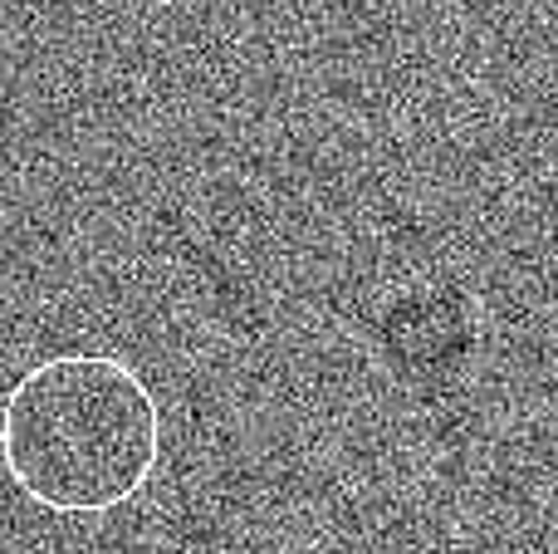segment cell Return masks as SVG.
Returning a JSON list of instances; mask_svg holds the SVG:
<instances>
[{"mask_svg":"<svg viewBox=\"0 0 558 554\" xmlns=\"http://www.w3.org/2000/svg\"><path fill=\"white\" fill-rule=\"evenodd\" d=\"M0 451L15 491L39 510L108 516L153 481L162 408L118 353H49L10 388Z\"/></svg>","mask_w":558,"mask_h":554,"instance_id":"obj_1","label":"cell"}]
</instances>
